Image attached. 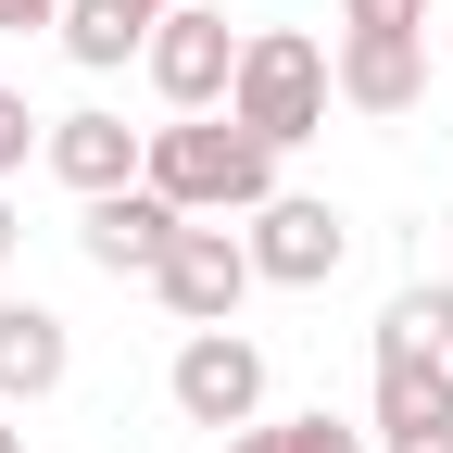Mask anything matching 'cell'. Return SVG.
Masks as SVG:
<instances>
[{
  "label": "cell",
  "mask_w": 453,
  "mask_h": 453,
  "mask_svg": "<svg viewBox=\"0 0 453 453\" xmlns=\"http://www.w3.org/2000/svg\"><path fill=\"white\" fill-rule=\"evenodd\" d=\"M139 189H164L177 214H265L277 202V151L240 113H177L139 139Z\"/></svg>",
  "instance_id": "cell-1"
},
{
  "label": "cell",
  "mask_w": 453,
  "mask_h": 453,
  "mask_svg": "<svg viewBox=\"0 0 453 453\" xmlns=\"http://www.w3.org/2000/svg\"><path fill=\"white\" fill-rule=\"evenodd\" d=\"M327 101H340V76H327V50L303 38V26H252L240 38V76H226V113L265 139V151H303L315 127H327Z\"/></svg>",
  "instance_id": "cell-2"
},
{
  "label": "cell",
  "mask_w": 453,
  "mask_h": 453,
  "mask_svg": "<svg viewBox=\"0 0 453 453\" xmlns=\"http://www.w3.org/2000/svg\"><path fill=\"white\" fill-rule=\"evenodd\" d=\"M151 290H164V315H177V327H240V303L265 290V277H252V240H240L226 214H189L177 252L151 265Z\"/></svg>",
  "instance_id": "cell-3"
},
{
  "label": "cell",
  "mask_w": 453,
  "mask_h": 453,
  "mask_svg": "<svg viewBox=\"0 0 453 453\" xmlns=\"http://www.w3.org/2000/svg\"><path fill=\"white\" fill-rule=\"evenodd\" d=\"M164 390H177L189 428H252L265 416V340L252 327H189L177 365H164Z\"/></svg>",
  "instance_id": "cell-4"
},
{
  "label": "cell",
  "mask_w": 453,
  "mask_h": 453,
  "mask_svg": "<svg viewBox=\"0 0 453 453\" xmlns=\"http://www.w3.org/2000/svg\"><path fill=\"white\" fill-rule=\"evenodd\" d=\"M240 240H252V277H265V290H327V277L353 265V214H340V202H303V189H277V202L240 226Z\"/></svg>",
  "instance_id": "cell-5"
},
{
  "label": "cell",
  "mask_w": 453,
  "mask_h": 453,
  "mask_svg": "<svg viewBox=\"0 0 453 453\" xmlns=\"http://www.w3.org/2000/svg\"><path fill=\"white\" fill-rule=\"evenodd\" d=\"M139 64H151V88H164V113H226V76H240V26L226 13H164L151 38H139Z\"/></svg>",
  "instance_id": "cell-6"
},
{
  "label": "cell",
  "mask_w": 453,
  "mask_h": 453,
  "mask_svg": "<svg viewBox=\"0 0 453 453\" xmlns=\"http://www.w3.org/2000/svg\"><path fill=\"white\" fill-rule=\"evenodd\" d=\"M327 76H340V101L353 113H416L428 101V26H340V50H327Z\"/></svg>",
  "instance_id": "cell-7"
},
{
  "label": "cell",
  "mask_w": 453,
  "mask_h": 453,
  "mask_svg": "<svg viewBox=\"0 0 453 453\" xmlns=\"http://www.w3.org/2000/svg\"><path fill=\"white\" fill-rule=\"evenodd\" d=\"M177 226H189V214L164 202V189H101V202L76 214V252H88L101 277H151L164 252H177Z\"/></svg>",
  "instance_id": "cell-8"
},
{
  "label": "cell",
  "mask_w": 453,
  "mask_h": 453,
  "mask_svg": "<svg viewBox=\"0 0 453 453\" xmlns=\"http://www.w3.org/2000/svg\"><path fill=\"white\" fill-rule=\"evenodd\" d=\"M139 139L151 127H127V113H50V139H38V164H50V177H64L76 202H101V189H139Z\"/></svg>",
  "instance_id": "cell-9"
},
{
  "label": "cell",
  "mask_w": 453,
  "mask_h": 453,
  "mask_svg": "<svg viewBox=\"0 0 453 453\" xmlns=\"http://www.w3.org/2000/svg\"><path fill=\"white\" fill-rule=\"evenodd\" d=\"M76 378V327L50 303H0V403H50Z\"/></svg>",
  "instance_id": "cell-10"
},
{
  "label": "cell",
  "mask_w": 453,
  "mask_h": 453,
  "mask_svg": "<svg viewBox=\"0 0 453 453\" xmlns=\"http://www.w3.org/2000/svg\"><path fill=\"white\" fill-rule=\"evenodd\" d=\"M441 416H453V353L378 327V428H441Z\"/></svg>",
  "instance_id": "cell-11"
},
{
  "label": "cell",
  "mask_w": 453,
  "mask_h": 453,
  "mask_svg": "<svg viewBox=\"0 0 453 453\" xmlns=\"http://www.w3.org/2000/svg\"><path fill=\"white\" fill-rule=\"evenodd\" d=\"M50 38H64V50H76L88 76H113V64H139V38H151V26H127V13H101V0H64V26H50Z\"/></svg>",
  "instance_id": "cell-12"
},
{
  "label": "cell",
  "mask_w": 453,
  "mask_h": 453,
  "mask_svg": "<svg viewBox=\"0 0 453 453\" xmlns=\"http://www.w3.org/2000/svg\"><path fill=\"white\" fill-rule=\"evenodd\" d=\"M277 441H290V453H378V428H353V416H277Z\"/></svg>",
  "instance_id": "cell-13"
},
{
  "label": "cell",
  "mask_w": 453,
  "mask_h": 453,
  "mask_svg": "<svg viewBox=\"0 0 453 453\" xmlns=\"http://www.w3.org/2000/svg\"><path fill=\"white\" fill-rule=\"evenodd\" d=\"M38 139H50V113H26V88H0V189L38 164Z\"/></svg>",
  "instance_id": "cell-14"
},
{
  "label": "cell",
  "mask_w": 453,
  "mask_h": 453,
  "mask_svg": "<svg viewBox=\"0 0 453 453\" xmlns=\"http://www.w3.org/2000/svg\"><path fill=\"white\" fill-rule=\"evenodd\" d=\"M340 26H428V0H340Z\"/></svg>",
  "instance_id": "cell-15"
},
{
  "label": "cell",
  "mask_w": 453,
  "mask_h": 453,
  "mask_svg": "<svg viewBox=\"0 0 453 453\" xmlns=\"http://www.w3.org/2000/svg\"><path fill=\"white\" fill-rule=\"evenodd\" d=\"M38 26H64V0H0V38H38Z\"/></svg>",
  "instance_id": "cell-16"
},
{
  "label": "cell",
  "mask_w": 453,
  "mask_h": 453,
  "mask_svg": "<svg viewBox=\"0 0 453 453\" xmlns=\"http://www.w3.org/2000/svg\"><path fill=\"white\" fill-rule=\"evenodd\" d=\"M378 453H453V416L441 428H378Z\"/></svg>",
  "instance_id": "cell-17"
},
{
  "label": "cell",
  "mask_w": 453,
  "mask_h": 453,
  "mask_svg": "<svg viewBox=\"0 0 453 453\" xmlns=\"http://www.w3.org/2000/svg\"><path fill=\"white\" fill-rule=\"evenodd\" d=\"M101 13H127V26H164V13H177V0H101Z\"/></svg>",
  "instance_id": "cell-18"
},
{
  "label": "cell",
  "mask_w": 453,
  "mask_h": 453,
  "mask_svg": "<svg viewBox=\"0 0 453 453\" xmlns=\"http://www.w3.org/2000/svg\"><path fill=\"white\" fill-rule=\"evenodd\" d=\"M226 453H290V441H277V428H265V416H252V428H240V441H226Z\"/></svg>",
  "instance_id": "cell-19"
},
{
  "label": "cell",
  "mask_w": 453,
  "mask_h": 453,
  "mask_svg": "<svg viewBox=\"0 0 453 453\" xmlns=\"http://www.w3.org/2000/svg\"><path fill=\"white\" fill-rule=\"evenodd\" d=\"M13 240H26V226H13V189H0V265H13Z\"/></svg>",
  "instance_id": "cell-20"
},
{
  "label": "cell",
  "mask_w": 453,
  "mask_h": 453,
  "mask_svg": "<svg viewBox=\"0 0 453 453\" xmlns=\"http://www.w3.org/2000/svg\"><path fill=\"white\" fill-rule=\"evenodd\" d=\"M0 453H26V428H13V416H0Z\"/></svg>",
  "instance_id": "cell-21"
},
{
  "label": "cell",
  "mask_w": 453,
  "mask_h": 453,
  "mask_svg": "<svg viewBox=\"0 0 453 453\" xmlns=\"http://www.w3.org/2000/svg\"><path fill=\"white\" fill-rule=\"evenodd\" d=\"M441 64H453V26H441Z\"/></svg>",
  "instance_id": "cell-22"
}]
</instances>
